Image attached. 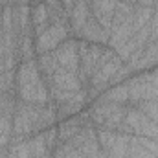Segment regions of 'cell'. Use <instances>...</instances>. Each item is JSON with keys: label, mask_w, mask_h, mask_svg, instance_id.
I'll return each mask as SVG.
<instances>
[{"label": "cell", "mask_w": 158, "mask_h": 158, "mask_svg": "<svg viewBox=\"0 0 158 158\" xmlns=\"http://www.w3.org/2000/svg\"><path fill=\"white\" fill-rule=\"evenodd\" d=\"M31 26H33V37L40 35L50 26V15L44 2H37L31 6Z\"/></svg>", "instance_id": "30bf717a"}, {"label": "cell", "mask_w": 158, "mask_h": 158, "mask_svg": "<svg viewBox=\"0 0 158 158\" xmlns=\"http://www.w3.org/2000/svg\"><path fill=\"white\" fill-rule=\"evenodd\" d=\"M37 66H39V72L40 76L44 79H50L53 76V72L59 68V63H57V59H55V55H53V52H50V53H42V55H37Z\"/></svg>", "instance_id": "5bb4252c"}, {"label": "cell", "mask_w": 158, "mask_h": 158, "mask_svg": "<svg viewBox=\"0 0 158 158\" xmlns=\"http://www.w3.org/2000/svg\"><path fill=\"white\" fill-rule=\"evenodd\" d=\"M116 4H118V0H92L88 4L90 6V15L109 33H110V26H112V19H114Z\"/></svg>", "instance_id": "8992f818"}, {"label": "cell", "mask_w": 158, "mask_h": 158, "mask_svg": "<svg viewBox=\"0 0 158 158\" xmlns=\"http://www.w3.org/2000/svg\"><path fill=\"white\" fill-rule=\"evenodd\" d=\"M85 2H88V4H90V2H92V0H85Z\"/></svg>", "instance_id": "cb8c5ba5"}, {"label": "cell", "mask_w": 158, "mask_h": 158, "mask_svg": "<svg viewBox=\"0 0 158 158\" xmlns=\"http://www.w3.org/2000/svg\"><path fill=\"white\" fill-rule=\"evenodd\" d=\"M127 110H129V105L112 103V101H107L105 98L99 96V98H96V101L90 103V109L86 112H88L90 123L96 129H110V131H116L119 125L123 123Z\"/></svg>", "instance_id": "7a4b0ae2"}, {"label": "cell", "mask_w": 158, "mask_h": 158, "mask_svg": "<svg viewBox=\"0 0 158 158\" xmlns=\"http://www.w3.org/2000/svg\"><path fill=\"white\" fill-rule=\"evenodd\" d=\"M79 39L86 40V42H94V44H109V31L101 28V24L90 15V19L85 22V26L79 31Z\"/></svg>", "instance_id": "ba28073f"}, {"label": "cell", "mask_w": 158, "mask_h": 158, "mask_svg": "<svg viewBox=\"0 0 158 158\" xmlns=\"http://www.w3.org/2000/svg\"><path fill=\"white\" fill-rule=\"evenodd\" d=\"M61 2H63V6H64V9H66V11L70 13V11H72V7H74V4H76L77 0H61Z\"/></svg>", "instance_id": "44dd1931"}, {"label": "cell", "mask_w": 158, "mask_h": 158, "mask_svg": "<svg viewBox=\"0 0 158 158\" xmlns=\"http://www.w3.org/2000/svg\"><path fill=\"white\" fill-rule=\"evenodd\" d=\"M156 63H158V48H156V44H155V40H149L143 46V50H142L140 61L136 63V72L138 70H147V68L155 66Z\"/></svg>", "instance_id": "7c38bea8"}, {"label": "cell", "mask_w": 158, "mask_h": 158, "mask_svg": "<svg viewBox=\"0 0 158 158\" xmlns=\"http://www.w3.org/2000/svg\"><path fill=\"white\" fill-rule=\"evenodd\" d=\"M13 138V118L2 116L0 118V147H9Z\"/></svg>", "instance_id": "e0dca14e"}, {"label": "cell", "mask_w": 158, "mask_h": 158, "mask_svg": "<svg viewBox=\"0 0 158 158\" xmlns=\"http://www.w3.org/2000/svg\"><path fill=\"white\" fill-rule=\"evenodd\" d=\"M101 98H105L107 101H112V103H119V105H129V88H127V81L125 83H119V85H112L109 86Z\"/></svg>", "instance_id": "4fadbf2b"}, {"label": "cell", "mask_w": 158, "mask_h": 158, "mask_svg": "<svg viewBox=\"0 0 158 158\" xmlns=\"http://www.w3.org/2000/svg\"><path fill=\"white\" fill-rule=\"evenodd\" d=\"M153 13H155V7H145V6H136L134 9V33L145 26L151 24V19H153Z\"/></svg>", "instance_id": "9a60e30c"}, {"label": "cell", "mask_w": 158, "mask_h": 158, "mask_svg": "<svg viewBox=\"0 0 158 158\" xmlns=\"http://www.w3.org/2000/svg\"><path fill=\"white\" fill-rule=\"evenodd\" d=\"M68 37H74L72 30H70V22L50 24L40 35L35 37V52H37V55L53 52L63 40H66Z\"/></svg>", "instance_id": "277c9868"}, {"label": "cell", "mask_w": 158, "mask_h": 158, "mask_svg": "<svg viewBox=\"0 0 158 158\" xmlns=\"http://www.w3.org/2000/svg\"><path fill=\"white\" fill-rule=\"evenodd\" d=\"M116 132H118V131H116ZM131 138H132V134L118 132L114 145H112L103 156L105 158H127V155H129V143H131Z\"/></svg>", "instance_id": "8fae6325"}, {"label": "cell", "mask_w": 158, "mask_h": 158, "mask_svg": "<svg viewBox=\"0 0 158 158\" xmlns=\"http://www.w3.org/2000/svg\"><path fill=\"white\" fill-rule=\"evenodd\" d=\"M6 72V63H4V57H0V74Z\"/></svg>", "instance_id": "7402d4cb"}, {"label": "cell", "mask_w": 158, "mask_h": 158, "mask_svg": "<svg viewBox=\"0 0 158 158\" xmlns=\"http://www.w3.org/2000/svg\"><path fill=\"white\" fill-rule=\"evenodd\" d=\"M116 136H118L116 131H110V129H96V138H98V143H99V149H101L103 155L114 145Z\"/></svg>", "instance_id": "2e32d148"}, {"label": "cell", "mask_w": 158, "mask_h": 158, "mask_svg": "<svg viewBox=\"0 0 158 158\" xmlns=\"http://www.w3.org/2000/svg\"><path fill=\"white\" fill-rule=\"evenodd\" d=\"M155 44H156V48H158V39H156V40H155Z\"/></svg>", "instance_id": "603a6c76"}, {"label": "cell", "mask_w": 158, "mask_h": 158, "mask_svg": "<svg viewBox=\"0 0 158 158\" xmlns=\"http://www.w3.org/2000/svg\"><path fill=\"white\" fill-rule=\"evenodd\" d=\"M53 55L61 68H64L72 74L79 72V39L68 37L66 40H63L53 50Z\"/></svg>", "instance_id": "5b68a950"}, {"label": "cell", "mask_w": 158, "mask_h": 158, "mask_svg": "<svg viewBox=\"0 0 158 158\" xmlns=\"http://www.w3.org/2000/svg\"><path fill=\"white\" fill-rule=\"evenodd\" d=\"M90 19V6L88 2L85 0H77L72 7V11L68 13V22H70V30H72V35L79 39V31L81 28L85 26V22Z\"/></svg>", "instance_id": "9c48e42d"}, {"label": "cell", "mask_w": 158, "mask_h": 158, "mask_svg": "<svg viewBox=\"0 0 158 158\" xmlns=\"http://www.w3.org/2000/svg\"><path fill=\"white\" fill-rule=\"evenodd\" d=\"M46 83H48V88H55V90H63V92H77L83 88L77 74H72L61 66L53 72L52 77L46 79Z\"/></svg>", "instance_id": "52a82bcc"}, {"label": "cell", "mask_w": 158, "mask_h": 158, "mask_svg": "<svg viewBox=\"0 0 158 158\" xmlns=\"http://www.w3.org/2000/svg\"><path fill=\"white\" fill-rule=\"evenodd\" d=\"M136 107L151 119V121H155L158 125V99H153V101H140Z\"/></svg>", "instance_id": "ac0fdd59"}, {"label": "cell", "mask_w": 158, "mask_h": 158, "mask_svg": "<svg viewBox=\"0 0 158 158\" xmlns=\"http://www.w3.org/2000/svg\"><path fill=\"white\" fill-rule=\"evenodd\" d=\"M158 39V9H155L153 19H151V39L149 40H156Z\"/></svg>", "instance_id": "ffe728a7"}, {"label": "cell", "mask_w": 158, "mask_h": 158, "mask_svg": "<svg viewBox=\"0 0 158 158\" xmlns=\"http://www.w3.org/2000/svg\"><path fill=\"white\" fill-rule=\"evenodd\" d=\"M44 132V140H46V145H48V149L50 151H53L55 147H57V143H59V136H57V127H50V129H46V131H42Z\"/></svg>", "instance_id": "d6986e66"}, {"label": "cell", "mask_w": 158, "mask_h": 158, "mask_svg": "<svg viewBox=\"0 0 158 158\" xmlns=\"http://www.w3.org/2000/svg\"><path fill=\"white\" fill-rule=\"evenodd\" d=\"M15 94L24 103H37V105L52 103L48 83L40 76L35 59L19 63L15 70Z\"/></svg>", "instance_id": "6da1fadb"}, {"label": "cell", "mask_w": 158, "mask_h": 158, "mask_svg": "<svg viewBox=\"0 0 158 158\" xmlns=\"http://www.w3.org/2000/svg\"><path fill=\"white\" fill-rule=\"evenodd\" d=\"M105 46L103 44H94V42H86V40L79 39V72L77 77L83 85V88L88 86V81L92 79L96 66L103 55Z\"/></svg>", "instance_id": "3957f363"}]
</instances>
